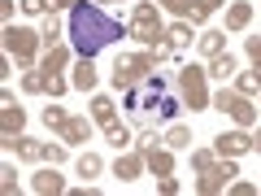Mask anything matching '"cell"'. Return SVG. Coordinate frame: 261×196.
Instances as JSON below:
<instances>
[{
    "label": "cell",
    "mask_w": 261,
    "mask_h": 196,
    "mask_svg": "<svg viewBox=\"0 0 261 196\" xmlns=\"http://www.w3.org/2000/svg\"><path fill=\"white\" fill-rule=\"evenodd\" d=\"M61 187H65V179H61V175H53V170L35 175V192H61Z\"/></svg>",
    "instance_id": "cb8c5ba5"
},
{
    "label": "cell",
    "mask_w": 261,
    "mask_h": 196,
    "mask_svg": "<svg viewBox=\"0 0 261 196\" xmlns=\"http://www.w3.org/2000/svg\"><path fill=\"white\" fill-rule=\"evenodd\" d=\"M157 61L161 57L157 53H135V57H118V65H113V87H135V83H144L148 75H157Z\"/></svg>",
    "instance_id": "277c9868"
},
{
    "label": "cell",
    "mask_w": 261,
    "mask_h": 196,
    "mask_svg": "<svg viewBox=\"0 0 261 196\" xmlns=\"http://www.w3.org/2000/svg\"><path fill=\"white\" fill-rule=\"evenodd\" d=\"M200 53H205V57L226 53V31H205V35H200Z\"/></svg>",
    "instance_id": "d6986e66"
},
{
    "label": "cell",
    "mask_w": 261,
    "mask_h": 196,
    "mask_svg": "<svg viewBox=\"0 0 261 196\" xmlns=\"http://www.w3.org/2000/svg\"><path fill=\"white\" fill-rule=\"evenodd\" d=\"M174 192H178V183L170 175H161V196H174Z\"/></svg>",
    "instance_id": "d590c367"
},
{
    "label": "cell",
    "mask_w": 261,
    "mask_h": 196,
    "mask_svg": "<svg viewBox=\"0 0 261 196\" xmlns=\"http://www.w3.org/2000/svg\"><path fill=\"white\" fill-rule=\"evenodd\" d=\"M218 5H222V0H196V5H192V22H205Z\"/></svg>",
    "instance_id": "f1b7e54d"
},
{
    "label": "cell",
    "mask_w": 261,
    "mask_h": 196,
    "mask_svg": "<svg viewBox=\"0 0 261 196\" xmlns=\"http://www.w3.org/2000/svg\"><path fill=\"white\" fill-rule=\"evenodd\" d=\"M22 9L27 13H53V5L48 0H22Z\"/></svg>",
    "instance_id": "d6a6232c"
},
{
    "label": "cell",
    "mask_w": 261,
    "mask_h": 196,
    "mask_svg": "<svg viewBox=\"0 0 261 196\" xmlns=\"http://www.w3.org/2000/svg\"><path fill=\"white\" fill-rule=\"evenodd\" d=\"M100 166H105V161L96 157V153H83V157H79V175H83V179H92V175H100Z\"/></svg>",
    "instance_id": "484cf974"
},
{
    "label": "cell",
    "mask_w": 261,
    "mask_h": 196,
    "mask_svg": "<svg viewBox=\"0 0 261 196\" xmlns=\"http://www.w3.org/2000/svg\"><path fill=\"white\" fill-rule=\"evenodd\" d=\"M248 149H252L248 131H226V135H218V144H214L218 157H240V153H248Z\"/></svg>",
    "instance_id": "8fae6325"
},
{
    "label": "cell",
    "mask_w": 261,
    "mask_h": 196,
    "mask_svg": "<svg viewBox=\"0 0 261 196\" xmlns=\"http://www.w3.org/2000/svg\"><path fill=\"white\" fill-rule=\"evenodd\" d=\"M48 5H53V9H74L79 0H48Z\"/></svg>",
    "instance_id": "74e56055"
},
{
    "label": "cell",
    "mask_w": 261,
    "mask_h": 196,
    "mask_svg": "<svg viewBox=\"0 0 261 196\" xmlns=\"http://www.w3.org/2000/svg\"><path fill=\"white\" fill-rule=\"evenodd\" d=\"M209 75L231 79V75H235V57H231V53H218V57H214V65H209Z\"/></svg>",
    "instance_id": "603a6c76"
},
{
    "label": "cell",
    "mask_w": 261,
    "mask_h": 196,
    "mask_svg": "<svg viewBox=\"0 0 261 196\" xmlns=\"http://www.w3.org/2000/svg\"><path fill=\"white\" fill-rule=\"evenodd\" d=\"M161 9H170V13H178V18H192V0H157Z\"/></svg>",
    "instance_id": "f546056e"
},
{
    "label": "cell",
    "mask_w": 261,
    "mask_h": 196,
    "mask_svg": "<svg viewBox=\"0 0 261 196\" xmlns=\"http://www.w3.org/2000/svg\"><path fill=\"white\" fill-rule=\"evenodd\" d=\"M214 157H218V153H192V166H196V170H205Z\"/></svg>",
    "instance_id": "e575fe53"
},
{
    "label": "cell",
    "mask_w": 261,
    "mask_h": 196,
    "mask_svg": "<svg viewBox=\"0 0 261 196\" xmlns=\"http://www.w3.org/2000/svg\"><path fill=\"white\" fill-rule=\"evenodd\" d=\"M248 22H252V9H248V5H244V0H240V5H231V9H226V31H244V27H248Z\"/></svg>",
    "instance_id": "ac0fdd59"
},
{
    "label": "cell",
    "mask_w": 261,
    "mask_h": 196,
    "mask_svg": "<svg viewBox=\"0 0 261 196\" xmlns=\"http://www.w3.org/2000/svg\"><path fill=\"white\" fill-rule=\"evenodd\" d=\"M39 39H44V35H39V31H31V27H5V53L18 57L22 70H31V57H35Z\"/></svg>",
    "instance_id": "52a82bcc"
},
{
    "label": "cell",
    "mask_w": 261,
    "mask_h": 196,
    "mask_svg": "<svg viewBox=\"0 0 261 196\" xmlns=\"http://www.w3.org/2000/svg\"><path fill=\"white\" fill-rule=\"evenodd\" d=\"M248 57H252V65L261 70V39L257 35H248Z\"/></svg>",
    "instance_id": "836d02e7"
},
{
    "label": "cell",
    "mask_w": 261,
    "mask_h": 196,
    "mask_svg": "<svg viewBox=\"0 0 261 196\" xmlns=\"http://www.w3.org/2000/svg\"><path fill=\"white\" fill-rule=\"evenodd\" d=\"M57 135H61L65 144H87L92 140V122L87 118H65L61 127H57Z\"/></svg>",
    "instance_id": "7c38bea8"
},
{
    "label": "cell",
    "mask_w": 261,
    "mask_h": 196,
    "mask_svg": "<svg viewBox=\"0 0 261 196\" xmlns=\"http://www.w3.org/2000/svg\"><path fill=\"white\" fill-rule=\"evenodd\" d=\"M105 140H109L113 149H126V144H130V131L122 127L118 118H113V122H105Z\"/></svg>",
    "instance_id": "ffe728a7"
},
{
    "label": "cell",
    "mask_w": 261,
    "mask_h": 196,
    "mask_svg": "<svg viewBox=\"0 0 261 196\" xmlns=\"http://www.w3.org/2000/svg\"><path fill=\"white\" fill-rule=\"evenodd\" d=\"M5 149L18 153L22 161H53V166L65 161V144H39V140H27V135H5Z\"/></svg>",
    "instance_id": "5b68a950"
},
{
    "label": "cell",
    "mask_w": 261,
    "mask_h": 196,
    "mask_svg": "<svg viewBox=\"0 0 261 196\" xmlns=\"http://www.w3.org/2000/svg\"><path fill=\"white\" fill-rule=\"evenodd\" d=\"M122 35H130V27H122L118 18H109L92 0H79L74 9H70V44H74L79 57H96L100 48L118 44Z\"/></svg>",
    "instance_id": "6da1fadb"
},
{
    "label": "cell",
    "mask_w": 261,
    "mask_h": 196,
    "mask_svg": "<svg viewBox=\"0 0 261 196\" xmlns=\"http://www.w3.org/2000/svg\"><path fill=\"white\" fill-rule=\"evenodd\" d=\"M252 149H257V153H261V131H257V135H252Z\"/></svg>",
    "instance_id": "f35d334b"
},
{
    "label": "cell",
    "mask_w": 261,
    "mask_h": 196,
    "mask_svg": "<svg viewBox=\"0 0 261 196\" xmlns=\"http://www.w3.org/2000/svg\"><path fill=\"white\" fill-rule=\"evenodd\" d=\"M157 9H161V5H152V0H140V5L130 9V35L140 39V44H148L157 57H170L174 48L161 39L166 31H161V13H157Z\"/></svg>",
    "instance_id": "7a4b0ae2"
},
{
    "label": "cell",
    "mask_w": 261,
    "mask_h": 196,
    "mask_svg": "<svg viewBox=\"0 0 261 196\" xmlns=\"http://www.w3.org/2000/svg\"><path fill=\"white\" fill-rule=\"evenodd\" d=\"M235 92H244V96L261 92V70H248V75H240V79H235Z\"/></svg>",
    "instance_id": "d4e9b609"
},
{
    "label": "cell",
    "mask_w": 261,
    "mask_h": 196,
    "mask_svg": "<svg viewBox=\"0 0 261 196\" xmlns=\"http://www.w3.org/2000/svg\"><path fill=\"white\" fill-rule=\"evenodd\" d=\"M65 118H70V113H65V109H61V105H48V109H44V122H48V127H53V131H57V127H61V122H65Z\"/></svg>",
    "instance_id": "4dcf8cb0"
},
{
    "label": "cell",
    "mask_w": 261,
    "mask_h": 196,
    "mask_svg": "<svg viewBox=\"0 0 261 196\" xmlns=\"http://www.w3.org/2000/svg\"><path fill=\"white\" fill-rule=\"evenodd\" d=\"M65 61H70V53H65L61 44H53V48L44 53V65H39V70H48V75H61V70H65Z\"/></svg>",
    "instance_id": "e0dca14e"
},
{
    "label": "cell",
    "mask_w": 261,
    "mask_h": 196,
    "mask_svg": "<svg viewBox=\"0 0 261 196\" xmlns=\"http://www.w3.org/2000/svg\"><path fill=\"white\" fill-rule=\"evenodd\" d=\"M161 101H166V79H161V75H148L144 83L126 87V96H122V105H126L130 113H140V118L157 113V109H161Z\"/></svg>",
    "instance_id": "3957f363"
},
{
    "label": "cell",
    "mask_w": 261,
    "mask_h": 196,
    "mask_svg": "<svg viewBox=\"0 0 261 196\" xmlns=\"http://www.w3.org/2000/svg\"><path fill=\"white\" fill-rule=\"evenodd\" d=\"M92 118L100 122V127L113 122V101H109V96H92Z\"/></svg>",
    "instance_id": "7402d4cb"
},
{
    "label": "cell",
    "mask_w": 261,
    "mask_h": 196,
    "mask_svg": "<svg viewBox=\"0 0 261 196\" xmlns=\"http://www.w3.org/2000/svg\"><path fill=\"white\" fill-rule=\"evenodd\" d=\"M144 161H148L152 175H174V157L166 149H157V144H144Z\"/></svg>",
    "instance_id": "9a60e30c"
},
{
    "label": "cell",
    "mask_w": 261,
    "mask_h": 196,
    "mask_svg": "<svg viewBox=\"0 0 261 196\" xmlns=\"http://www.w3.org/2000/svg\"><path fill=\"white\" fill-rule=\"evenodd\" d=\"M187 39H192V27H187V22H174V27H170V31H166V44H170V48H174V53H178V48H183V44H187Z\"/></svg>",
    "instance_id": "44dd1931"
},
{
    "label": "cell",
    "mask_w": 261,
    "mask_h": 196,
    "mask_svg": "<svg viewBox=\"0 0 261 196\" xmlns=\"http://www.w3.org/2000/svg\"><path fill=\"white\" fill-rule=\"evenodd\" d=\"M214 109L231 113V118L240 122V127H252V122H257V109L248 105V96H244V92H226V87H222V92L214 96Z\"/></svg>",
    "instance_id": "9c48e42d"
},
{
    "label": "cell",
    "mask_w": 261,
    "mask_h": 196,
    "mask_svg": "<svg viewBox=\"0 0 261 196\" xmlns=\"http://www.w3.org/2000/svg\"><path fill=\"white\" fill-rule=\"evenodd\" d=\"M235 175H240V170H235V157L209 161V166L200 170V179H196V192H200V196H214V192H222V187L231 183Z\"/></svg>",
    "instance_id": "ba28073f"
},
{
    "label": "cell",
    "mask_w": 261,
    "mask_h": 196,
    "mask_svg": "<svg viewBox=\"0 0 261 196\" xmlns=\"http://www.w3.org/2000/svg\"><path fill=\"white\" fill-rule=\"evenodd\" d=\"M178 109H183V105H178L174 96H166V101H161V109H157V118H161V122H170V118H174Z\"/></svg>",
    "instance_id": "1f68e13d"
},
{
    "label": "cell",
    "mask_w": 261,
    "mask_h": 196,
    "mask_svg": "<svg viewBox=\"0 0 261 196\" xmlns=\"http://www.w3.org/2000/svg\"><path fill=\"white\" fill-rule=\"evenodd\" d=\"M144 166H148V161H144V149L140 153H122V157L113 161V175H118V179H140Z\"/></svg>",
    "instance_id": "4fadbf2b"
},
{
    "label": "cell",
    "mask_w": 261,
    "mask_h": 196,
    "mask_svg": "<svg viewBox=\"0 0 261 196\" xmlns=\"http://www.w3.org/2000/svg\"><path fill=\"white\" fill-rule=\"evenodd\" d=\"M166 144H170V149H187V144H192V131H187V127H170Z\"/></svg>",
    "instance_id": "4316f807"
},
{
    "label": "cell",
    "mask_w": 261,
    "mask_h": 196,
    "mask_svg": "<svg viewBox=\"0 0 261 196\" xmlns=\"http://www.w3.org/2000/svg\"><path fill=\"white\" fill-rule=\"evenodd\" d=\"M178 92H183V105L187 109H209V87H205V70H200V65H183V70H178Z\"/></svg>",
    "instance_id": "8992f818"
},
{
    "label": "cell",
    "mask_w": 261,
    "mask_h": 196,
    "mask_svg": "<svg viewBox=\"0 0 261 196\" xmlns=\"http://www.w3.org/2000/svg\"><path fill=\"white\" fill-rule=\"evenodd\" d=\"M70 83H74L79 92H92V87H96V65H92V57H79L74 79H70Z\"/></svg>",
    "instance_id": "2e32d148"
},
{
    "label": "cell",
    "mask_w": 261,
    "mask_h": 196,
    "mask_svg": "<svg viewBox=\"0 0 261 196\" xmlns=\"http://www.w3.org/2000/svg\"><path fill=\"white\" fill-rule=\"evenodd\" d=\"M39 35H44L48 48L57 44V35H61V22H57V13H48V18H44V31H39Z\"/></svg>",
    "instance_id": "83f0119b"
},
{
    "label": "cell",
    "mask_w": 261,
    "mask_h": 196,
    "mask_svg": "<svg viewBox=\"0 0 261 196\" xmlns=\"http://www.w3.org/2000/svg\"><path fill=\"white\" fill-rule=\"evenodd\" d=\"M22 87H27V92H48V96H61V92H65V79H61V75H48V70H27Z\"/></svg>",
    "instance_id": "30bf717a"
},
{
    "label": "cell",
    "mask_w": 261,
    "mask_h": 196,
    "mask_svg": "<svg viewBox=\"0 0 261 196\" xmlns=\"http://www.w3.org/2000/svg\"><path fill=\"white\" fill-rule=\"evenodd\" d=\"M0 18H5V22L13 18V0H0Z\"/></svg>",
    "instance_id": "8d00e7d4"
},
{
    "label": "cell",
    "mask_w": 261,
    "mask_h": 196,
    "mask_svg": "<svg viewBox=\"0 0 261 196\" xmlns=\"http://www.w3.org/2000/svg\"><path fill=\"white\" fill-rule=\"evenodd\" d=\"M22 122H27L22 105H13V96H5V113H0V131H5V135H22Z\"/></svg>",
    "instance_id": "5bb4252c"
}]
</instances>
